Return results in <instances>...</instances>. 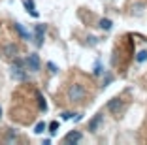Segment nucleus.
<instances>
[{
	"label": "nucleus",
	"instance_id": "7",
	"mask_svg": "<svg viewBox=\"0 0 147 145\" xmlns=\"http://www.w3.org/2000/svg\"><path fill=\"white\" fill-rule=\"evenodd\" d=\"M102 119H104V115H102V113L94 115V119L89 123V130H91V132H96V130H98V126H100V123H102Z\"/></svg>",
	"mask_w": 147,
	"mask_h": 145
},
{
	"label": "nucleus",
	"instance_id": "11",
	"mask_svg": "<svg viewBox=\"0 0 147 145\" xmlns=\"http://www.w3.org/2000/svg\"><path fill=\"white\" fill-rule=\"evenodd\" d=\"M98 26L102 30H111V26H113V23L109 21V19H100V23H98Z\"/></svg>",
	"mask_w": 147,
	"mask_h": 145
},
{
	"label": "nucleus",
	"instance_id": "9",
	"mask_svg": "<svg viewBox=\"0 0 147 145\" xmlns=\"http://www.w3.org/2000/svg\"><path fill=\"white\" fill-rule=\"evenodd\" d=\"M64 141H66V143H78V141H81V132H70V134H66Z\"/></svg>",
	"mask_w": 147,
	"mask_h": 145
},
{
	"label": "nucleus",
	"instance_id": "10",
	"mask_svg": "<svg viewBox=\"0 0 147 145\" xmlns=\"http://www.w3.org/2000/svg\"><path fill=\"white\" fill-rule=\"evenodd\" d=\"M4 55L6 57H15V55H17V45H13V43L6 45L4 47Z\"/></svg>",
	"mask_w": 147,
	"mask_h": 145
},
{
	"label": "nucleus",
	"instance_id": "14",
	"mask_svg": "<svg viewBox=\"0 0 147 145\" xmlns=\"http://www.w3.org/2000/svg\"><path fill=\"white\" fill-rule=\"evenodd\" d=\"M49 132H51V136H55V134H57V130H59V123H57V121H53V123L51 124H49Z\"/></svg>",
	"mask_w": 147,
	"mask_h": 145
},
{
	"label": "nucleus",
	"instance_id": "18",
	"mask_svg": "<svg viewBox=\"0 0 147 145\" xmlns=\"http://www.w3.org/2000/svg\"><path fill=\"white\" fill-rule=\"evenodd\" d=\"M47 66H49V70H51V72H53V74H55V72H57V70H59V68H57V66H55V64H53V62H49V64H47Z\"/></svg>",
	"mask_w": 147,
	"mask_h": 145
},
{
	"label": "nucleus",
	"instance_id": "13",
	"mask_svg": "<svg viewBox=\"0 0 147 145\" xmlns=\"http://www.w3.org/2000/svg\"><path fill=\"white\" fill-rule=\"evenodd\" d=\"M136 60H138V62H145V60H147V49L140 51V53H138V57H136Z\"/></svg>",
	"mask_w": 147,
	"mask_h": 145
},
{
	"label": "nucleus",
	"instance_id": "8",
	"mask_svg": "<svg viewBox=\"0 0 147 145\" xmlns=\"http://www.w3.org/2000/svg\"><path fill=\"white\" fill-rule=\"evenodd\" d=\"M25 9L30 13L32 17H36V19L40 17V13L36 11V8H34V0H25Z\"/></svg>",
	"mask_w": 147,
	"mask_h": 145
},
{
	"label": "nucleus",
	"instance_id": "19",
	"mask_svg": "<svg viewBox=\"0 0 147 145\" xmlns=\"http://www.w3.org/2000/svg\"><path fill=\"white\" fill-rule=\"evenodd\" d=\"M62 119H64V121L72 119V113H68V111H66V113H62Z\"/></svg>",
	"mask_w": 147,
	"mask_h": 145
},
{
	"label": "nucleus",
	"instance_id": "15",
	"mask_svg": "<svg viewBox=\"0 0 147 145\" xmlns=\"http://www.w3.org/2000/svg\"><path fill=\"white\" fill-rule=\"evenodd\" d=\"M38 100H40V107H42L43 111H47V102H45V98H43L42 94H40V96H38Z\"/></svg>",
	"mask_w": 147,
	"mask_h": 145
},
{
	"label": "nucleus",
	"instance_id": "6",
	"mask_svg": "<svg viewBox=\"0 0 147 145\" xmlns=\"http://www.w3.org/2000/svg\"><path fill=\"white\" fill-rule=\"evenodd\" d=\"M13 26H15V30H17L19 34H21V38H23V40H26V42H30V40L34 38V36H32L30 32H26V30H25V26H23L21 23H15Z\"/></svg>",
	"mask_w": 147,
	"mask_h": 145
},
{
	"label": "nucleus",
	"instance_id": "5",
	"mask_svg": "<svg viewBox=\"0 0 147 145\" xmlns=\"http://www.w3.org/2000/svg\"><path fill=\"white\" fill-rule=\"evenodd\" d=\"M108 111H111L113 115H119V113L123 111V102L119 98H111L108 102Z\"/></svg>",
	"mask_w": 147,
	"mask_h": 145
},
{
	"label": "nucleus",
	"instance_id": "4",
	"mask_svg": "<svg viewBox=\"0 0 147 145\" xmlns=\"http://www.w3.org/2000/svg\"><path fill=\"white\" fill-rule=\"evenodd\" d=\"M43 38H45V25H36V30H34V42L38 47L43 45Z\"/></svg>",
	"mask_w": 147,
	"mask_h": 145
},
{
	"label": "nucleus",
	"instance_id": "3",
	"mask_svg": "<svg viewBox=\"0 0 147 145\" xmlns=\"http://www.w3.org/2000/svg\"><path fill=\"white\" fill-rule=\"evenodd\" d=\"M25 64H26V70H30V72H40V57H38V53H30V55L25 59Z\"/></svg>",
	"mask_w": 147,
	"mask_h": 145
},
{
	"label": "nucleus",
	"instance_id": "17",
	"mask_svg": "<svg viewBox=\"0 0 147 145\" xmlns=\"http://www.w3.org/2000/svg\"><path fill=\"white\" fill-rule=\"evenodd\" d=\"M8 140L9 141H11V140H17V134H15V132H9L8 134Z\"/></svg>",
	"mask_w": 147,
	"mask_h": 145
},
{
	"label": "nucleus",
	"instance_id": "20",
	"mask_svg": "<svg viewBox=\"0 0 147 145\" xmlns=\"http://www.w3.org/2000/svg\"><path fill=\"white\" fill-rule=\"evenodd\" d=\"M0 117H2V107H0Z\"/></svg>",
	"mask_w": 147,
	"mask_h": 145
},
{
	"label": "nucleus",
	"instance_id": "1",
	"mask_svg": "<svg viewBox=\"0 0 147 145\" xmlns=\"http://www.w3.org/2000/svg\"><path fill=\"white\" fill-rule=\"evenodd\" d=\"M68 100L70 102H81L83 98H85V87L79 85V83H74V85H70L68 89Z\"/></svg>",
	"mask_w": 147,
	"mask_h": 145
},
{
	"label": "nucleus",
	"instance_id": "12",
	"mask_svg": "<svg viewBox=\"0 0 147 145\" xmlns=\"http://www.w3.org/2000/svg\"><path fill=\"white\" fill-rule=\"evenodd\" d=\"M45 130H47V124H45V123H38V124H36V128H34L36 134H43Z\"/></svg>",
	"mask_w": 147,
	"mask_h": 145
},
{
	"label": "nucleus",
	"instance_id": "16",
	"mask_svg": "<svg viewBox=\"0 0 147 145\" xmlns=\"http://www.w3.org/2000/svg\"><path fill=\"white\" fill-rule=\"evenodd\" d=\"M94 74H96V76H100V74H102V64H100V62H96V66H94Z\"/></svg>",
	"mask_w": 147,
	"mask_h": 145
},
{
	"label": "nucleus",
	"instance_id": "2",
	"mask_svg": "<svg viewBox=\"0 0 147 145\" xmlns=\"http://www.w3.org/2000/svg\"><path fill=\"white\" fill-rule=\"evenodd\" d=\"M26 64L23 60L15 59V62L11 64V77L13 79H17V81H25L26 79Z\"/></svg>",
	"mask_w": 147,
	"mask_h": 145
}]
</instances>
